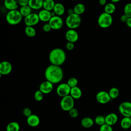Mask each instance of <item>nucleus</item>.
Wrapping results in <instances>:
<instances>
[{
  "label": "nucleus",
  "mask_w": 131,
  "mask_h": 131,
  "mask_svg": "<svg viewBox=\"0 0 131 131\" xmlns=\"http://www.w3.org/2000/svg\"><path fill=\"white\" fill-rule=\"evenodd\" d=\"M119 2H120V0H112V1H111V2L114 4H115V3Z\"/></svg>",
  "instance_id": "45"
},
{
  "label": "nucleus",
  "mask_w": 131,
  "mask_h": 131,
  "mask_svg": "<svg viewBox=\"0 0 131 131\" xmlns=\"http://www.w3.org/2000/svg\"><path fill=\"white\" fill-rule=\"evenodd\" d=\"M32 9L29 7V6L27 5L26 6L21 7L19 11L20 12L23 17H26L32 13Z\"/></svg>",
  "instance_id": "27"
},
{
  "label": "nucleus",
  "mask_w": 131,
  "mask_h": 131,
  "mask_svg": "<svg viewBox=\"0 0 131 131\" xmlns=\"http://www.w3.org/2000/svg\"><path fill=\"white\" fill-rule=\"evenodd\" d=\"M96 99L98 103L102 104L107 103L111 100L108 93L105 91H101L98 92L96 96Z\"/></svg>",
  "instance_id": "11"
},
{
  "label": "nucleus",
  "mask_w": 131,
  "mask_h": 131,
  "mask_svg": "<svg viewBox=\"0 0 131 131\" xmlns=\"http://www.w3.org/2000/svg\"><path fill=\"white\" fill-rule=\"evenodd\" d=\"M108 93L111 99H115L118 97L119 95V90L116 87H113L110 89Z\"/></svg>",
  "instance_id": "30"
},
{
  "label": "nucleus",
  "mask_w": 131,
  "mask_h": 131,
  "mask_svg": "<svg viewBox=\"0 0 131 131\" xmlns=\"http://www.w3.org/2000/svg\"><path fill=\"white\" fill-rule=\"evenodd\" d=\"M67 13L68 14V15H71V14H73L74 13V9H72V8H70V9H69L67 11Z\"/></svg>",
  "instance_id": "44"
},
{
  "label": "nucleus",
  "mask_w": 131,
  "mask_h": 131,
  "mask_svg": "<svg viewBox=\"0 0 131 131\" xmlns=\"http://www.w3.org/2000/svg\"><path fill=\"white\" fill-rule=\"evenodd\" d=\"M61 109L64 111L69 112L74 106V99L69 95L61 98L60 102Z\"/></svg>",
  "instance_id": "6"
},
{
  "label": "nucleus",
  "mask_w": 131,
  "mask_h": 131,
  "mask_svg": "<svg viewBox=\"0 0 131 131\" xmlns=\"http://www.w3.org/2000/svg\"><path fill=\"white\" fill-rule=\"evenodd\" d=\"M17 2L18 5L20 6L21 7H24L28 5L29 0H18Z\"/></svg>",
  "instance_id": "39"
},
{
  "label": "nucleus",
  "mask_w": 131,
  "mask_h": 131,
  "mask_svg": "<svg viewBox=\"0 0 131 131\" xmlns=\"http://www.w3.org/2000/svg\"><path fill=\"white\" fill-rule=\"evenodd\" d=\"M48 23L51 26L52 29L57 30L62 28L63 24V21L60 16L55 15L52 17Z\"/></svg>",
  "instance_id": "8"
},
{
  "label": "nucleus",
  "mask_w": 131,
  "mask_h": 131,
  "mask_svg": "<svg viewBox=\"0 0 131 131\" xmlns=\"http://www.w3.org/2000/svg\"><path fill=\"white\" fill-rule=\"evenodd\" d=\"M23 114L24 116L28 118L30 116H31L32 114V111L31 110L29 107H25L23 110Z\"/></svg>",
  "instance_id": "37"
},
{
  "label": "nucleus",
  "mask_w": 131,
  "mask_h": 131,
  "mask_svg": "<svg viewBox=\"0 0 131 131\" xmlns=\"http://www.w3.org/2000/svg\"><path fill=\"white\" fill-rule=\"evenodd\" d=\"M71 89V88L67 83H62L57 86L56 92L59 96L63 98L70 95Z\"/></svg>",
  "instance_id": "9"
},
{
  "label": "nucleus",
  "mask_w": 131,
  "mask_h": 131,
  "mask_svg": "<svg viewBox=\"0 0 131 131\" xmlns=\"http://www.w3.org/2000/svg\"><path fill=\"white\" fill-rule=\"evenodd\" d=\"M94 122L97 125L101 126V125L105 124V117L101 115H98L95 118Z\"/></svg>",
  "instance_id": "31"
},
{
  "label": "nucleus",
  "mask_w": 131,
  "mask_h": 131,
  "mask_svg": "<svg viewBox=\"0 0 131 131\" xmlns=\"http://www.w3.org/2000/svg\"><path fill=\"white\" fill-rule=\"evenodd\" d=\"M119 111L124 117L131 118V102L124 101L121 103L119 106Z\"/></svg>",
  "instance_id": "7"
},
{
  "label": "nucleus",
  "mask_w": 131,
  "mask_h": 131,
  "mask_svg": "<svg viewBox=\"0 0 131 131\" xmlns=\"http://www.w3.org/2000/svg\"><path fill=\"white\" fill-rule=\"evenodd\" d=\"M115 10H116L115 5V4L112 2L106 4L104 7V12L107 14L111 15L115 11Z\"/></svg>",
  "instance_id": "28"
},
{
  "label": "nucleus",
  "mask_w": 131,
  "mask_h": 131,
  "mask_svg": "<svg viewBox=\"0 0 131 131\" xmlns=\"http://www.w3.org/2000/svg\"><path fill=\"white\" fill-rule=\"evenodd\" d=\"M40 19L39 16L38 14L35 13H32L24 18V23L26 26L33 27L37 25Z\"/></svg>",
  "instance_id": "10"
},
{
  "label": "nucleus",
  "mask_w": 131,
  "mask_h": 131,
  "mask_svg": "<svg viewBox=\"0 0 131 131\" xmlns=\"http://www.w3.org/2000/svg\"><path fill=\"white\" fill-rule=\"evenodd\" d=\"M51 29L52 28L49 23H46L42 26V30L45 32H49L51 31Z\"/></svg>",
  "instance_id": "38"
},
{
  "label": "nucleus",
  "mask_w": 131,
  "mask_h": 131,
  "mask_svg": "<svg viewBox=\"0 0 131 131\" xmlns=\"http://www.w3.org/2000/svg\"><path fill=\"white\" fill-rule=\"evenodd\" d=\"M82 91L78 86L71 88L70 95L74 99H78L82 96Z\"/></svg>",
  "instance_id": "20"
},
{
  "label": "nucleus",
  "mask_w": 131,
  "mask_h": 131,
  "mask_svg": "<svg viewBox=\"0 0 131 131\" xmlns=\"http://www.w3.org/2000/svg\"><path fill=\"white\" fill-rule=\"evenodd\" d=\"M25 33L27 36L29 37H33L36 35V30L33 27L26 26L25 28Z\"/></svg>",
  "instance_id": "29"
},
{
  "label": "nucleus",
  "mask_w": 131,
  "mask_h": 131,
  "mask_svg": "<svg viewBox=\"0 0 131 131\" xmlns=\"http://www.w3.org/2000/svg\"><path fill=\"white\" fill-rule=\"evenodd\" d=\"M74 13L79 15L83 14L85 10V6L82 3H77L74 7Z\"/></svg>",
  "instance_id": "26"
},
{
  "label": "nucleus",
  "mask_w": 131,
  "mask_h": 131,
  "mask_svg": "<svg viewBox=\"0 0 131 131\" xmlns=\"http://www.w3.org/2000/svg\"><path fill=\"white\" fill-rule=\"evenodd\" d=\"M99 3L100 5L105 6L106 4V0H99Z\"/></svg>",
  "instance_id": "42"
},
{
  "label": "nucleus",
  "mask_w": 131,
  "mask_h": 131,
  "mask_svg": "<svg viewBox=\"0 0 131 131\" xmlns=\"http://www.w3.org/2000/svg\"><path fill=\"white\" fill-rule=\"evenodd\" d=\"M55 4L53 0H45L43 1L42 8L45 10L51 11L53 10Z\"/></svg>",
  "instance_id": "23"
},
{
  "label": "nucleus",
  "mask_w": 131,
  "mask_h": 131,
  "mask_svg": "<svg viewBox=\"0 0 131 131\" xmlns=\"http://www.w3.org/2000/svg\"><path fill=\"white\" fill-rule=\"evenodd\" d=\"M12 70V66L8 61H2L0 63V75H7L9 74Z\"/></svg>",
  "instance_id": "12"
},
{
  "label": "nucleus",
  "mask_w": 131,
  "mask_h": 131,
  "mask_svg": "<svg viewBox=\"0 0 131 131\" xmlns=\"http://www.w3.org/2000/svg\"><path fill=\"white\" fill-rule=\"evenodd\" d=\"M22 18L23 16L19 11L17 10L9 11L6 16L7 22L11 25L18 24L21 21Z\"/></svg>",
  "instance_id": "3"
},
{
  "label": "nucleus",
  "mask_w": 131,
  "mask_h": 131,
  "mask_svg": "<svg viewBox=\"0 0 131 131\" xmlns=\"http://www.w3.org/2000/svg\"><path fill=\"white\" fill-rule=\"evenodd\" d=\"M81 18L80 15L74 13L69 15L66 19V26L70 29H74L78 28L81 24Z\"/></svg>",
  "instance_id": "4"
},
{
  "label": "nucleus",
  "mask_w": 131,
  "mask_h": 131,
  "mask_svg": "<svg viewBox=\"0 0 131 131\" xmlns=\"http://www.w3.org/2000/svg\"><path fill=\"white\" fill-rule=\"evenodd\" d=\"M128 18V17L126 15H125L124 14H123L120 17V20L122 23H126Z\"/></svg>",
  "instance_id": "41"
},
{
  "label": "nucleus",
  "mask_w": 131,
  "mask_h": 131,
  "mask_svg": "<svg viewBox=\"0 0 131 131\" xmlns=\"http://www.w3.org/2000/svg\"><path fill=\"white\" fill-rule=\"evenodd\" d=\"M99 131H113L112 126L106 124V123L100 126Z\"/></svg>",
  "instance_id": "36"
},
{
  "label": "nucleus",
  "mask_w": 131,
  "mask_h": 131,
  "mask_svg": "<svg viewBox=\"0 0 131 131\" xmlns=\"http://www.w3.org/2000/svg\"><path fill=\"white\" fill-rule=\"evenodd\" d=\"M45 77L46 80L53 84L58 83L63 79V72L60 66L50 64L45 71Z\"/></svg>",
  "instance_id": "1"
},
{
  "label": "nucleus",
  "mask_w": 131,
  "mask_h": 131,
  "mask_svg": "<svg viewBox=\"0 0 131 131\" xmlns=\"http://www.w3.org/2000/svg\"><path fill=\"white\" fill-rule=\"evenodd\" d=\"M20 125L18 123L12 121L9 123L6 126V131H19Z\"/></svg>",
  "instance_id": "25"
},
{
  "label": "nucleus",
  "mask_w": 131,
  "mask_h": 131,
  "mask_svg": "<svg viewBox=\"0 0 131 131\" xmlns=\"http://www.w3.org/2000/svg\"><path fill=\"white\" fill-rule=\"evenodd\" d=\"M120 126L124 129H129L131 126V118L123 117L120 121Z\"/></svg>",
  "instance_id": "24"
},
{
  "label": "nucleus",
  "mask_w": 131,
  "mask_h": 131,
  "mask_svg": "<svg viewBox=\"0 0 131 131\" xmlns=\"http://www.w3.org/2000/svg\"><path fill=\"white\" fill-rule=\"evenodd\" d=\"M69 114L71 117L73 118H75L78 117L79 115V112L77 109L74 107L69 112Z\"/></svg>",
  "instance_id": "35"
},
{
  "label": "nucleus",
  "mask_w": 131,
  "mask_h": 131,
  "mask_svg": "<svg viewBox=\"0 0 131 131\" xmlns=\"http://www.w3.org/2000/svg\"><path fill=\"white\" fill-rule=\"evenodd\" d=\"M34 98L36 101H40L43 99V94L40 90H37L34 94Z\"/></svg>",
  "instance_id": "34"
},
{
  "label": "nucleus",
  "mask_w": 131,
  "mask_h": 131,
  "mask_svg": "<svg viewBox=\"0 0 131 131\" xmlns=\"http://www.w3.org/2000/svg\"><path fill=\"white\" fill-rule=\"evenodd\" d=\"M94 120L92 118L86 117L81 119L80 123L82 127L84 128H88L91 127L94 125Z\"/></svg>",
  "instance_id": "22"
},
{
  "label": "nucleus",
  "mask_w": 131,
  "mask_h": 131,
  "mask_svg": "<svg viewBox=\"0 0 131 131\" xmlns=\"http://www.w3.org/2000/svg\"><path fill=\"white\" fill-rule=\"evenodd\" d=\"M65 37L68 42L75 43L79 38V35L77 31L74 29H69L65 34Z\"/></svg>",
  "instance_id": "13"
},
{
  "label": "nucleus",
  "mask_w": 131,
  "mask_h": 131,
  "mask_svg": "<svg viewBox=\"0 0 131 131\" xmlns=\"http://www.w3.org/2000/svg\"><path fill=\"white\" fill-rule=\"evenodd\" d=\"M39 117L35 114H32L27 118V123L31 127H36L40 123Z\"/></svg>",
  "instance_id": "16"
},
{
  "label": "nucleus",
  "mask_w": 131,
  "mask_h": 131,
  "mask_svg": "<svg viewBox=\"0 0 131 131\" xmlns=\"http://www.w3.org/2000/svg\"><path fill=\"white\" fill-rule=\"evenodd\" d=\"M42 0H29L28 5L33 10H39L43 7Z\"/></svg>",
  "instance_id": "19"
},
{
  "label": "nucleus",
  "mask_w": 131,
  "mask_h": 131,
  "mask_svg": "<svg viewBox=\"0 0 131 131\" xmlns=\"http://www.w3.org/2000/svg\"><path fill=\"white\" fill-rule=\"evenodd\" d=\"M124 14L128 18L131 17V3L126 4L124 7Z\"/></svg>",
  "instance_id": "33"
},
{
  "label": "nucleus",
  "mask_w": 131,
  "mask_h": 131,
  "mask_svg": "<svg viewBox=\"0 0 131 131\" xmlns=\"http://www.w3.org/2000/svg\"><path fill=\"white\" fill-rule=\"evenodd\" d=\"M40 20L42 22L47 23L49 22L52 18L51 11H49L45 9L40 10L38 13Z\"/></svg>",
  "instance_id": "15"
},
{
  "label": "nucleus",
  "mask_w": 131,
  "mask_h": 131,
  "mask_svg": "<svg viewBox=\"0 0 131 131\" xmlns=\"http://www.w3.org/2000/svg\"><path fill=\"white\" fill-rule=\"evenodd\" d=\"M67 83L69 85V86L71 88H74V87H75V86H77L78 80L75 77H71L68 80V81H67Z\"/></svg>",
  "instance_id": "32"
},
{
  "label": "nucleus",
  "mask_w": 131,
  "mask_h": 131,
  "mask_svg": "<svg viewBox=\"0 0 131 131\" xmlns=\"http://www.w3.org/2000/svg\"><path fill=\"white\" fill-rule=\"evenodd\" d=\"M98 26L102 28H107L110 27L113 23V17L111 14L102 12L99 16L97 19Z\"/></svg>",
  "instance_id": "5"
},
{
  "label": "nucleus",
  "mask_w": 131,
  "mask_h": 131,
  "mask_svg": "<svg viewBox=\"0 0 131 131\" xmlns=\"http://www.w3.org/2000/svg\"><path fill=\"white\" fill-rule=\"evenodd\" d=\"M66 48L69 51H71L73 50L74 48V43L73 42H68L66 43Z\"/></svg>",
  "instance_id": "40"
},
{
  "label": "nucleus",
  "mask_w": 131,
  "mask_h": 131,
  "mask_svg": "<svg viewBox=\"0 0 131 131\" xmlns=\"http://www.w3.org/2000/svg\"><path fill=\"white\" fill-rule=\"evenodd\" d=\"M53 11L55 13L56 15L60 16L62 15L65 12L64 6L62 4L60 3H56Z\"/></svg>",
  "instance_id": "21"
},
{
  "label": "nucleus",
  "mask_w": 131,
  "mask_h": 131,
  "mask_svg": "<svg viewBox=\"0 0 131 131\" xmlns=\"http://www.w3.org/2000/svg\"><path fill=\"white\" fill-rule=\"evenodd\" d=\"M5 7L9 11L17 10L18 7L17 1L15 0H5L4 1Z\"/></svg>",
  "instance_id": "18"
},
{
  "label": "nucleus",
  "mask_w": 131,
  "mask_h": 131,
  "mask_svg": "<svg viewBox=\"0 0 131 131\" xmlns=\"http://www.w3.org/2000/svg\"><path fill=\"white\" fill-rule=\"evenodd\" d=\"M53 89V84L47 80L42 82L39 86V90L43 94H47L51 93Z\"/></svg>",
  "instance_id": "14"
},
{
  "label": "nucleus",
  "mask_w": 131,
  "mask_h": 131,
  "mask_svg": "<svg viewBox=\"0 0 131 131\" xmlns=\"http://www.w3.org/2000/svg\"><path fill=\"white\" fill-rule=\"evenodd\" d=\"M105 123L110 126H113L115 124L118 120V117L117 114L114 113H111L107 114L105 117Z\"/></svg>",
  "instance_id": "17"
},
{
  "label": "nucleus",
  "mask_w": 131,
  "mask_h": 131,
  "mask_svg": "<svg viewBox=\"0 0 131 131\" xmlns=\"http://www.w3.org/2000/svg\"><path fill=\"white\" fill-rule=\"evenodd\" d=\"M66 54L62 49L56 48L50 51L49 59L51 64L60 66L66 61Z\"/></svg>",
  "instance_id": "2"
},
{
  "label": "nucleus",
  "mask_w": 131,
  "mask_h": 131,
  "mask_svg": "<svg viewBox=\"0 0 131 131\" xmlns=\"http://www.w3.org/2000/svg\"><path fill=\"white\" fill-rule=\"evenodd\" d=\"M126 24V25H127L128 27L131 28V17H129V18H128V19H127V20Z\"/></svg>",
  "instance_id": "43"
}]
</instances>
